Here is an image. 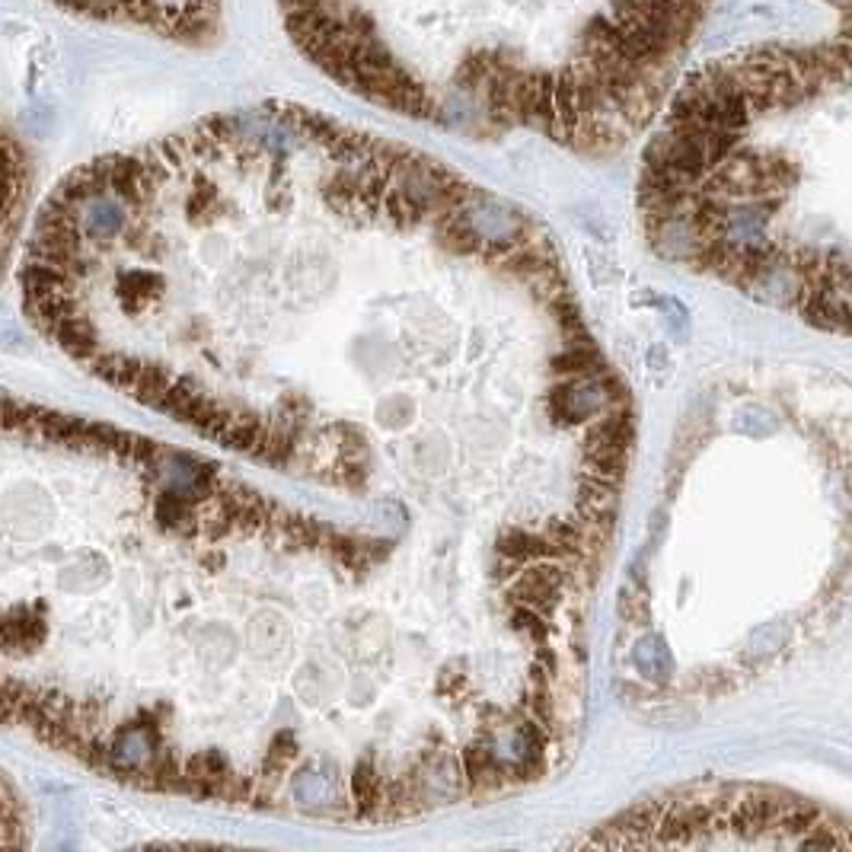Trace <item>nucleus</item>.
I'll return each mask as SVG.
<instances>
[{"mask_svg":"<svg viewBox=\"0 0 852 852\" xmlns=\"http://www.w3.org/2000/svg\"><path fill=\"white\" fill-rule=\"evenodd\" d=\"M712 0H278L313 68L441 128L613 154L655 119Z\"/></svg>","mask_w":852,"mask_h":852,"instance_id":"obj_1","label":"nucleus"},{"mask_svg":"<svg viewBox=\"0 0 852 852\" xmlns=\"http://www.w3.org/2000/svg\"><path fill=\"white\" fill-rule=\"evenodd\" d=\"M814 36L766 39L680 83L639 176L645 227L773 246L770 230L817 176L852 170V0H808Z\"/></svg>","mask_w":852,"mask_h":852,"instance_id":"obj_2","label":"nucleus"},{"mask_svg":"<svg viewBox=\"0 0 852 852\" xmlns=\"http://www.w3.org/2000/svg\"><path fill=\"white\" fill-rule=\"evenodd\" d=\"M80 20L141 29L186 48H211L224 29V0H52Z\"/></svg>","mask_w":852,"mask_h":852,"instance_id":"obj_3","label":"nucleus"},{"mask_svg":"<svg viewBox=\"0 0 852 852\" xmlns=\"http://www.w3.org/2000/svg\"><path fill=\"white\" fill-rule=\"evenodd\" d=\"M629 403L623 383L616 380L610 371L591 374V377H568L549 390V415L556 425H581L588 419H597L600 412L610 406Z\"/></svg>","mask_w":852,"mask_h":852,"instance_id":"obj_4","label":"nucleus"},{"mask_svg":"<svg viewBox=\"0 0 852 852\" xmlns=\"http://www.w3.org/2000/svg\"><path fill=\"white\" fill-rule=\"evenodd\" d=\"M568 575H572V568L559 559L530 562L511 581H505V597L511 604L533 607L549 620L562 600V584L568 581Z\"/></svg>","mask_w":852,"mask_h":852,"instance_id":"obj_5","label":"nucleus"},{"mask_svg":"<svg viewBox=\"0 0 852 852\" xmlns=\"http://www.w3.org/2000/svg\"><path fill=\"white\" fill-rule=\"evenodd\" d=\"M55 342H58L61 352H68L80 364H90L99 355V336H96V326L90 323L87 310H77V313L68 316V320H61V326L55 332Z\"/></svg>","mask_w":852,"mask_h":852,"instance_id":"obj_6","label":"nucleus"},{"mask_svg":"<svg viewBox=\"0 0 852 852\" xmlns=\"http://www.w3.org/2000/svg\"><path fill=\"white\" fill-rule=\"evenodd\" d=\"M549 367H553V374L562 377V380H568V377H591V374H604L607 371V364H604V358H600L597 348H594L591 336L568 339L565 352L556 355Z\"/></svg>","mask_w":852,"mask_h":852,"instance_id":"obj_7","label":"nucleus"},{"mask_svg":"<svg viewBox=\"0 0 852 852\" xmlns=\"http://www.w3.org/2000/svg\"><path fill=\"white\" fill-rule=\"evenodd\" d=\"M380 792H383V776L377 773L374 760L371 757L358 760L355 773H352V801H355L358 821H377Z\"/></svg>","mask_w":852,"mask_h":852,"instance_id":"obj_8","label":"nucleus"},{"mask_svg":"<svg viewBox=\"0 0 852 852\" xmlns=\"http://www.w3.org/2000/svg\"><path fill=\"white\" fill-rule=\"evenodd\" d=\"M141 367H144V361L141 358H135V355H122V352H99L93 361H90V371L96 374V377H103L109 387H115V390H131L135 387V380H138V374H141Z\"/></svg>","mask_w":852,"mask_h":852,"instance_id":"obj_9","label":"nucleus"},{"mask_svg":"<svg viewBox=\"0 0 852 852\" xmlns=\"http://www.w3.org/2000/svg\"><path fill=\"white\" fill-rule=\"evenodd\" d=\"M173 380H176V374H173L166 364L144 361L141 374H138V380H135V387L128 390V396L138 399V403H144V406H150V409H157L160 399L166 396V390L173 387Z\"/></svg>","mask_w":852,"mask_h":852,"instance_id":"obj_10","label":"nucleus"},{"mask_svg":"<svg viewBox=\"0 0 852 852\" xmlns=\"http://www.w3.org/2000/svg\"><path fill=\"white\" fill-rule=\"evenodd\" d=\"M160 291H163V275L144 272V269H131L122 275V297L131 310L147 307Z\"/></svg>","mask_w":852,"mask_h":852,"instance_id":"obj_11","label":"nucleus"},{"mask_svg":"<svg viewBox=\"0 0 852 852\" xmlns=\"http://www.w3.org/2000/svg\"><path fill=\"white\" fill-rule=\"evenodd\" d=\"M636 664L642 667V674L655 677V680H667V674H671V655H667L664 642L655 636H648L636 648Z\"/></svg>","mask_w":852,"mask_h":852,"instance_id":"obj_12","label":"nucleus"},{"mask_svg":"<svg viewBox=\"0 0 852 852\" xmlns=\"http://www.w3.org/2000/svg\"><path fill=\"white\" fill-rule=\"evenodd\" d=\"M511 629L527 636L533 645H546L549 642V626H546V616L537 613L533 607L524 604H511Z\"/></svg>","mask_w":852,"mask_h":852,"instance_id":"obj_13","label":"nucleus"},{"mask_svg":"<svg viewBox=\"0 0 852 852\" xmlns=\"http://www.w3.org/2000/svg\"><path fill=\"white\" fill-rule=\"evenodd\" d=\"M294 792L297 798H307L310 805H329V801H336V782H332V776H316L304 770L294 782Z\"/></svg>","mask_w":852,"mask_h":852,"instance_id":"obj_14","label":"nucleus"}]
</instances>
